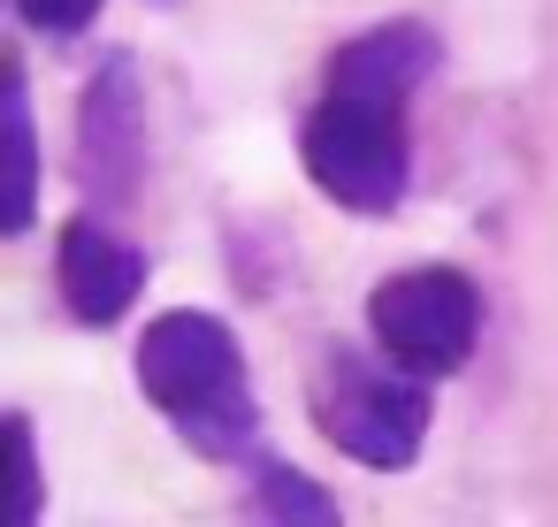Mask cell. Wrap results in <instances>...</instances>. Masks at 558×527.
Instances as JSON below:
<instances>
[{
  "label": "cell",
  "mask_w": 558,
  "mask_h": 527,
  "mask_svg": "<svg viewBox=\"0 0 558 527\" xmlns=\"http://www.w3.org/2000/svg\"><path fill=\"white\" fill-rule=\"evenodd\" d=\"M146 245L123 237V222L108 215H70L62 237H54V291H62V314L77 329H116L138 298H146Z\"/></svg>",
  "instance_id": "6"
},
{
  "label": "cell",
  "mask_w": 558,
  "mask_h": 527,
  "mask_svg": "<svg viewBox=\"0 0 558 527\" xmlns=\"http://www.w3.org/2000/svg\"><path fill=\"white\" fill-rule=\"evenodd\" d=\"M100 9H108V0H16V16H24L39 39H77V32L100 24Z\"/></svg>",
  "instance_id": "11"
},
{
  "label": "cell",
  "mask_w": 558,
  "mask_h": 527,
  "mask_svg": "<svg viewBox=\"0 0 558 527\" xmlns=\"http://www.w3.org/2000/svg\"><path fill=\"white\" fill-rule=\"evenodd\" d=\"M0 436H9V527H39V519H47V466H39V428H32V413L16 405L9 420H0Z\"/></svg>",
  "instance_id": "10"
},
{
  "label": "cell",
  "mask_w": 558,
  "mask_h": 527,
  "mask_svg": "<svg viewBox=\"0 0 558 527\" xmlns=\"http://www.w3.org/2000/svg\"><path fill=\"white\" fill-rule=\"evenodd\" d=\"M146 161H154V138H146V77H138V54L108 47L77 93V146H70V169H77V192H85V215H131L138 192H146Z\"/></svg>",
  "instance_id": "5"
},
{
  "label": "cell",
  "mask_w": 558,
  "mask_h": 527,
  "mask_svg": "<svg viewBox=\"0 0 558 527\" xmlns=\"http://www.w3.org/2000/svg\"><path fill=\"white\" fill-rule=\"evenodd\" d=\"M245 527H344V504L291 458L245 466Z\"/></svg>",
  "instance_id": "9"
},
{
  "label": "cell",
  "mask_w": 558,
  "mask_h": 527,
  "mask_svg": "<svg viewBox=\"0 0 558 527\" xmlns=\"http://www.w3.org/2000/svg\"><path fill=\"white\" fill-rule=\"evenodd\" d=\"M436 32L428 24H413V16H390V24H375V32H360V39H344L337 54H329V77H322V93H367V100H398V108H413V93L436 77Z\"/></svg>",
  "instance_id": "7"
},
{
  "label": "cell",
  "mask_w": 558,
  "mask_h": 527,
  "mask_svg": "<svg viewBox=\"0 0 558 527\" xmlns=\"http://www.w3.org/2000/svg\"><path fill=\"white\" fill-rule=\"evenodd\" d=\"M0 138H9V207H0V230L24 237L39 222V115H32V70L24 54H9V93H0Z\"/></svg>",
  "instance_id": "8"
},
{
  "label": "cell",
  "mask_w": 558,
  "mask_h": 527,
  "mask_svg": "<svg viewBox=\"0 0 558 527\" xmlns=\"http://www.w3.org/2000/svg\"><path fill=\"white\" fill-rule=\"evenodd\" d=\"M314 428L337 458L367 466V474H405L428 443V420H436V397L421 375L390 367L383 352H352V344H322L314 359Z\"/></svg>",
  "instance_id": "3"
},
{
  "label": "cell",
  "mask_w": 558,
  "mask_h": 527,
  "mask_svg": "<svg viewBox=\"0 0 558 527\" xmlns=\"http://www.w3.org/2000/svg\"><path fill=\"white\" fill-rule=\"evenodd\" d=\"M482 283L451 260H421V268H398L367 291V336L390 367L421 375V382H444L474 359L482 344Z\"/></svg>",
  "instance_id": "4"
},
{
  "label": "cell",
  "mask_w": 558,
  "mask_h": 527,
  "mask_svg": "<svg viewBox=\"0 0 558 527\" xmlns=\"http://www.w3.org/2000/svg\"><path fill=\"white\" fill-rule=\"evenodd\" d=\"M131 375L146 390V405L169 420V436L207 458V466H230L253 451L260 436V390H253V367H245V344L222 314L207 306H169L138 329L131 344Z\"/></svg>",
  "instance_id": "1"
},
{
  "label": "cell",
  "mask_w": 558,
  "mask_h": 527,
  "mask_svg": "<svg viewBox=\"0 0 558 527\" xmlns=\"http://www.w3.org/2000/svg\"><path fill=\"white\" fill-rule=\"evenodd\" d=\"M299 169L306 184L360 222H383L405 207L413 192V123L398 100H367V93H322L299 115Z\"/></svg>",
  "instance_id": "2"
}]
</instances>
